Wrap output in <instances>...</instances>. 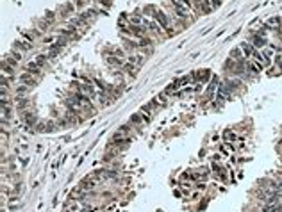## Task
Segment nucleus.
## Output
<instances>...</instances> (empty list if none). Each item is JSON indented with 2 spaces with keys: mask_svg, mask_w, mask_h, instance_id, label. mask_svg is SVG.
<instances>
[{
  "mask_svg": "<svg viewBox=\"0 0 282 212\" xmlns=\"http://www.w3.org/2000/svg\"><path fill=\"white\" fill-rule=\"evenodd\" d=\"M229 93H230V91H229V87H227V86H223V84H220V86H218V96H220V98H227V96H229Z\"/></svg>",
  "mask_w": 282,
  "mask_h": 212,
  "instance_id": "obj_13",
  "label": "nucleus"
},
{
  "mask_svg": "<svg viewBox=\"0 0 282 212\" xmlns=\"http://www.w3.org/2000/svg\"><path fill=\"white\" fill-rule=\"evenodd\" d=\"M223 139H225V141H229V143L238 141V134H236L234 130H225V132H223Z\"/></svg>",
  "mask_w": 282,
  "mask_h": 212,
  "instance_id": "obj_12",
  "label": "nucleus"
},
{
  "mask_svg": "<svg viewBox=\"0 0 282 212\" xmlns=\"http://www.w3.org/2000/svg\"><path fill=\"white\" fill-rule=\"evenodd\" d=\"M20 80H21V84H25V86H29V87H30V86H36V82H38V80L34 78V75H30V73H27V71L20 75Z\"/></svg>",
  "mask_w": 282,
  "mask_h": 212,
  "instance_id": "obj_4",
  "label": "nucleus"
},
{
  "mask_svg": "<svg viewBox=\"0 0 282 212\" xmlns=\"http://www.w3.org/2000/svg\"><path fill=\"white\" fill-rule=\"evenodd\" d=\"M73 9H75V5H73V2H68L64 7H63V12L66 14V12H73Z\"/></svg>",
  "mask_w": 282,
  "mask_h": 212,
  "instance_id": "obj_19",
  "label": "nucleus"
},
{
  "mask_svg": "<svg viewBox=\"0 0 282 212\" xmlns=\"http://www.w3.org/2000/svg\"><path fill=\"white\" fill-rule=\"evenodd\" d=\"M16 62H18V61H16L13 55H7V57L4 59V64H7V66H11V68H14V66H16Z\"/></svg>",
  "mask_w": 282,
  "mask_h": 212,
  "instance_id": "obj_17",
  "label": "nucleus"
},
{
  "mask_svg": "<svg viewBox=\"0 0 282 212\" xmlns=\"http://www.w3.org/2000/svg\"><path fill=\"white\" fill-rule=\"evenodd\" d=\"M230 55H232V57H238V59H241V57H243V50H241V46H239V48H234Z\"/></svg>",
  "mask_w": 282,
  "mask_h": 212,
  "instance_id": "obj_20",
  "label": "nucleus"
},
{
  "mask_svg": "<svg viewBox=\"0 0 282 212\" xmlns=\"http://www.w3.org/2000/svg\"><path fill=\"white\" fill-rule=\"evenodd\" d=\"M11 55H13L16 61H21V57H23V54H21V52H16V48H13V50H11Z\"/></svg>",
  "mask_w": 282,
  "mask_h": 212,
  "instance_id": "obj_21",
  "label": "nucleus"
},
{
  "mask_svg": "<svg viewBox=\"0 0 282 212\" xmlns=\"http://www.w3.org/2000/svg\"><path fill=\"white\" fill-rule=\"evenodd\" d=\"M263 54H264V57H268V59H270V57L273 55V50H272V48H264V50H263Z\"/></svg>",
  "mask_w": 282,
  "mask_h": 212,
  "instance_id": "obj_23",
  "label": "nucleus"
},
{
  "mask_svg": "<svg viewBox=\"0 0 282 212\" xmlns=\"http://www.w3.org/2000/svg\"><path fill=\"white\" fill-rule=\"evenodd\" d=\"M275 62H277V64L281 66V64H282V55H277V61H275Z\"/></svg>",
  "mask_w": 282,
  "mask_h": 212,
  "instance_id": "obj_25",
  "label": "nucleus"
},
{
  "mask_svg": "<svg viewBox=\"0 0 282 212\" xmlns=\"http://www.w3.org/2000/svg\"><path fill=\"white\" fill-rule=\"evenodd\" d=\"M61 50H63V46H61V45L52 43V46H50V48H48V52H46V57H48V59H54V57H57V55L61 54Z\"/></svg>",
  "mask_w": 282,
  "mask_h": 212,
  "instance_id": "obj_5",
  "label": "nucleus"
},
{
  "mask_svg": "<svg viewBox=\"0 0 282 212\" xmlns=\"http://www.w3.org/2000/svg\"><path fill=\"white\" fill-rule=\"evenodd\" d=\"M154 20L161 25V29H164V30H168V32L172 34V23H170V18H168L163 11H159V9H157V12H155Z\"/></svg>",
  "mask_w": 282,
  "mask_h": 212,
  "instance_id": "obj_1",
  "label": "nucleus"
},
{
  "mask_svg": "<svg viewBox=\"0 0 282 212\" xmlns=\"http://www.w3.org/2000/svg\"><path fill=\"white\" fill-rule=\"evenodd\" d=\"M79 91H82L84 95H88L89 98H96L100 93L91 86V84H88V82H84V84H79Z\"/></svg>",
  "mask_w": 282,
  "mask_h": 212,
  "instance_id": "obj_2",
  "label": "nucleus"
},
{
  "mask_svg": "<svg viewBox=\"0 0 282 212\" xmlns=\"http://www.w3.org/2000/svg\"><path fill=\"white\" fill-rule=\"evenodd\" d=\"M98 2L104 4V5H109V4H111V0H98Z\"/></svg>",
  "mask_w": 282,
  "mask_h": 212,
  "instance_id": "obj_26",
  "label": "nucleus"
},
{
  "mask_svg": "<svg viewBox=\"0 0 282 212\" xmlns=\"http://www.w3.org/2000/svg\"><path fill=\"white\" fill-rule=\"evenodd\" d=\"M27 91H29V86H20L18 87V98H21V96H27Z\"/></svg>",
  "mask_w": 282,
  "mask_h": 212,
  "instance_id": "obj_18",
  "label": "nucleus"
},
{
  "mask_svg": "<svg viewBox=\"0 0 282 212\" xmlns=\"http://www.w3.org/2000/svg\"><path fill=\"white\" fill-rule=\"evenodd\" d=\"M247 70H248V71H252V73H259V71L263 70V66H261L255 59H252V61H248V62H247Z\"/></svg>",
  "mask_w": 282,
  "mask_h": 212,
  "instance_id": "obj_7",
  "label": "nucleus"
},
{
  "mask_svg": "<svg viewBox=\"0 0 282 212\" xmlns=\"http://www.w3.org/2000/svg\"><path fill=\"white\" fill-rule=\"evenodd\" d=\"M214 178H216V180H220V182H225V180H227V171L222 168L220 171H216V177H214Z\"/></svg>",
  "mask_w": 282,
  "mask_h": 212,
  "instance_id": "obj_16",
  "label": "nucleus"
},
{
  "mask_svg": "<svg viewBox=\"0 0 282 212\" xmlns=\"http://www.w3.org/2000/svg\"><path fill=\"white\" fill-rule=\"evenodd\" d=\"M130 123H132V125H136V127H143V125L147 123V120H143V116H141V114H132Z\"/></svg>",
  "mask_w": 282,
  "mask_h": 212,
  "instance_id": "obj_10",
  "label": "nucleus"
},
{
  "mask_svg": "<svg viewBox=\"0 0 282 212\" xmlns=\"http://www.w3.org/2000/svg\"><path fill=\"white\" fill-rule=\"evenodd\" d=\"M13 46H14L16 50H20L21 54H25V52L30 48V43H27V41H25V43H23V41H14V45H13Z\"/></svg>",
  "mask_w": 282,
  "mask_h": 212,
  "instance_id": "obj_9",
  "label": "nucleus"
},
{
  "mask_svg": "<svg viewBox=\"0 0 282 212\" xmlns=\"http://www.w3.org/2000/svg\"><path fill=\"white\" fill-rule=\"evenodd\" d=\"M250 43H252L254 46H264V45H266V41H264L261 36H255V37H252V41H250Z\"/></svg>",
  "mask_w": 282,
  "mask_h": 212,
  "instance_id": "obj_14",
  "label": "nucleus"
},
{
  "mask_svg": "<svg viewBox=\"0 0 282 212\" xmlns=\"http://www.w3.org/2000/svg\"><path fill=\"white\" fill-rule=\"evenodd\" d=\"M54 16H55V14H54L52 11H46V18H52V20H54Z\"/></svg>",
  "mask_w": 282,
  "mask_h": 212,
  "instance_id": "obj_24",
  "label": "nucleus"
},
{
  "mask_svg": "<svg viewBox=\"0 0 282 212\" xmlns=\"http://www.w3.org/2000/svg\"><path fill=\"white\" fill-rule=\"evenodd\" d=\"M21 37H23L27 43H32V36H30V32H23V34H21Z\"/></svg>",
  "mask_w": 282,
  "mask_h": 212,
  "instance_id": "obj_22",
  "label": "nucleus"
},
{
  "mask_svg": "<svg viewBox=\"0 0 282 212\" xmlns=\"http://www.w3.org/2000/svg\"><path fill=\"white\" fill-rule=\"evenodd\" d=\"M263 212H282V205H279L277 202H270V203H266Z\"/></svg>",
  "mask_w": 282,
  "mask_h": 212,
  "instance_id": "obj_8",
  "label": "nucleus"
},
{
  "mask_svg": "<svg viewBox=\"0 0 282 212\" xmlns=\"http://www.w3.org/2000/svg\"><path fill=\"white\" fill-rule=\"evenodd\" d=\"M241 50H243V55H245V57H254V54L257 52V48H255L250 41H243V43H241Z\"/></svg>",
  "mask_w": 282,
  "mask_h": 212,
  "instance_id": "obj_3",
  "label": "nucleus"
},
{
  "mask_svg": "<svg viewBox=\"0 0 282 212\" xmlns=\"http://www.w3.org/2000/svg\"><path fill=\"white\" fill-rule=\"evenodd\" d=\"M216 86H218V78H216V77H213V82H211V86H209V87H207V91H205V93H207V96H209V100L214 96V89H216Z\"/></svg>",
  "mask_w": 282,
  "mask_h": 212,
  "instance_id": "obj_11",
  "label": "nucleus"
},
{
  "mask_svg": "<svg viewBox=\"0 0 282 212\" xmlns=\"http://www.w3.org/2000/svg\"><path fill=\"white\" fill-rule=\"evenodd\" d=\"M25 71L30 73V75H34V77H38L41 73V66H38L36 62H27L25 64Z\"/></svg>",
  "mask_w": 282,
  "mask_h": 212,
  "instance_id": "obj_6",
  "label": "nucleus"
},
{
  "mask_svg": "<svg viewBox=\"0 0 282 212\" xmlns=\"http://www.w3.org/2000/svg\"><path fill=\"white\" fill-rule=\"evenodd\" d=\"M73 4H77V5H82V0H73Z\"/></svg>",
  "mask_w": 282,
  "mask_h": 212,
  "instance_id": "obj_27",
  "label": "nucleus"
},
{
  "mask_svg": "<svg viewBox=\"0 0 282 212\" xmlns=\"http://www.w3.org/2000/svg\"><path fill=\"white\" fill-rule=\"evenodd\" d=\"M46 59H48L46 55H43V54H38V55H36V61H34V62H36L38 66H43V64H46Z\"/></svg>",
  "mask_w": 282,
  "mask_h": 212,
  "instance_id": "obj_15",
  "label": "nucleus"
}]
</instances>
